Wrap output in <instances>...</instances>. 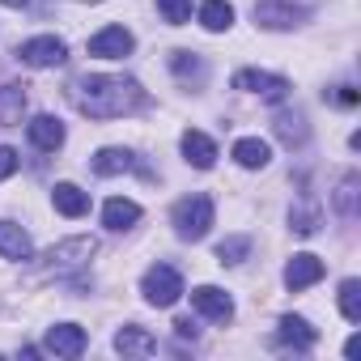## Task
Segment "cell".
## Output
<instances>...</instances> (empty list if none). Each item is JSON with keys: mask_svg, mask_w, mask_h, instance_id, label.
Listing matches in <instances>:
<instances>
[{"mask_svg": "<svg viewBox=\"0 0 361 361\" xmlns=\"http://www.w3.org/2000/svg\"><path fill=\"white\" fill-rule=\"evenodd\" d=\"M357 196H361V178L348 170L344 178H340V188H336V196H331V204H336V213L344 217V221H357Z\"/></svg>", "mask_w": 361, "mask_h": 361, "instance_id": "obj_25", "label": "cell"}, {"mask_svg": "<svg viewBox=\"0 0 361 361\" xmlns=\"http://www.w3.org/2000/svg\"><path fill=\"white\" fill-rule=\"evenodd\" d=\"M183 157H188L196 170H213V161H217V145H213V136L188 128V132H183Z\"/></svg>", "mask_w": 361, "mask_h": 361, "instance_id": "obj_16", "label": "cell"}, {"mask_svg": "<svg viewBox=\"0 0 361 361\" xmlns=\"http://www.w3.org/2000/svg\"><path fill=\"white\" fill-rule=\"evenodd\" d=\"M140 293H145L149 306L166 310V306H174L183 298V276H178V268H170V264H153L145 272V281H140Z\"/></svg>", "mask_w": 361, "mask_h": 361, "instance_id": "obj_5", "label": "cell"}, {"mask_svg": "<svg viewBox=\"0 0 361 361\" xmlns=\"http://www.w3.org/2000/svg\"><path fill=\"white\" fill-rule=\"evenodd\" d=\"M85 344H90L85 327H77V323H56V327H47V344H43V353H56V357H81Z\"/></svg>", "mask_w": 361, "mask_h": 361, "instance_id": "obj_9", "label": "cell"}, {"mask_svg": "<svg viewBox=\"0 0 361 361\" xmlns=\"http://www.w3.org/2000/svg\"><path fill=\"white\" fill-rule=\"evenodd\" d=\"M331 102H336V106H357V90H353V85H336V90H331Z\"/></svg>", "mask_w": 361, "mask_h": 361, "instance_id": "obj_31", "label": "cell"}, {"mask_svg": "<svg viewBox=\"0 0 361 361\" xmlns=\"http://www.w3.org/2000/svg\"><path fill=\"white\" fill-rule=\"evenodd\" d=\"M340 314H344L348 323H361V281H357V276L340 281Z\"/></svg>", "mask_w": 361, "mask_h": 361, "instance_id": "obj_27", "label": "cell"}, {"mask_svg": "<svg viewBox=\"0 0 361 361\" xmlns=\"http://www.w3.org/2000/svg\"><path fill=\"white\" fill-rule=\"evenodd\" d=\"M234 90L259 94L264 102H285V98H289V81L276 77V73H259V68H243V73H234Z\"/></svg>", "mask_w": 361, "mask_h": 361, "instance_id": "obj_7", "label": "cell"}, {"mask_svg": "<svg viewBox=\"0 0 361 361\" xmlns=\"http://www.w3.org/2000/svg\"><path fill=\"white\" fill-rule=\"evenodd\" d=\"M26 136H30V145H35V149L56 153V149L64 145V123H60L56 115H35V119L26 123Z\"/></svg>", "mask_w": 361, "mask_h": 361, "instance_id": "obj_13", "label": "cell"}, {"mask_svg": "<svg viewBox=\"0 0 361 361\" xmlns=\"http://www.w3.org/2000/svg\"><path fill=\"white\" fill-rule=\"evenodd\" d=\"M157 13L170 26H188L192 22V0H157Z\"/></svg>", "mask_w": 361, "mask_h": 361, "instance_id": "obj_29", "label": "cell"}, {"mask_svg": "<svg viewBox=\"0 0 361 361\" xmlns=\"http://www.w3.org/2000/svg\"><path fill=\"white\" fill-rule=\"evenodd\" d=\"M0 259H30V234L13 221H0Z\"/></svg>", "mask_w": 361, "mask_h": 361, "instance_id": "obj_24", "label": "cell"}, {"mask_svg": "<svg viewBox=\"0 0 361 361\" xmlns=\"http://www.w3.org/2000/svg\"><path fill=\"white\" fill-rule=\"evenodd\" d=\"M170 68H174L178 81L192 85V90H200V85L209 81V64H204V56H196V51H170Z\"/></svg>", "mask_w": 361, "mask_h": 361, "instance_id": "obj_14", "label": "cell"}, {"mask_svg": "<svg viewBox=\"0 0 361 361\" xmlns=\"http://www.w3.org/2000/svg\"><path fill=\"white\" fill-rule=\"evenodd\" d=\"M0 5H9V9H26L30 0H0Z\"/></svg>", "mask_w": 361, "mask_h": 361, "instance_id": "obj_34", "label": "cell"}, {"mask_svg": "<svg viewBox=\"0 0 361 361\" xmlns=\"http://www.w3.org/2000/svg\"><path fill=\"white\" fill-rule=\"evenodd\" d=\"M247 255H251V238H247V234H234V238L217 243V259H221V264H243Z\"/></svg>", "mask_w": 361, "mask_h": 361, "instance_id": "obj_28", "label": "cell"}, {"mask_svg": "<svg viewBox=\"0 0 361 361\" xmlns=\"http://www.w3.org/2000/svg\"><path fill=\"white\" fill-rule=\"evenodd\" d=\"M136 221H140V204H136V200H123V196L106 200V209H102V226H106V230L123 234V230H132Z\"/></svg>", "mask_w": 361, "mask_h": 361, "instance_id": "obj_17", "label": "cell"}, {"mask_svg": "<svg viewBox=\"0 0 361 361\" xmlns=\"http://www.w3.org/2000/svg\"><path fill=\"white\" fill-rule=\"evenodd\" d=\"M319 226H323V209H319L314 196H306V200H298V204L289 209V230H293V234L310 238V234H319Z\"/></svg>", "mask_w": 361, "mask_h": 361, "instance_id": "obj_18", "label": "cell"}, {"mask_svg": "<svg viewBox=\"0 0 361 361\" xmlns=\"http://www.w3.org/2000/svg\"><path fill=\"white\" fill-rule=\"evenodd\" d=\"M85 47H90V56H98V60H123V56H132L136 39H132L128 26H102Z\"/></svg>", "mask_w": 361, "mask_h": 361, "instance_id": "obj_8", "label": "cell"}, {"mask_svg": "<svg viewBox=\"0 0 361 361\" xmlns=\"http://www.w3.org/2000/svg\"><path fill=\"white\" fill-rule=\"evenodd\" d=\"M85 5H98V0H85Z\"/></svg>", "mask_w": 361, "mask_h": 361, "instance_id": "obj_35", "label": "cell"}, {"mask_svg": "<svg viewBox=\"0 0 361 361\" xmlns=\"http://www.w3.org/2000/svg\"><path fill=\"white\" fill-rule=\"evenodd\" d=\"M323 259L319 255H310V251H302V255H293L289 264H285V289H310V285H319L323 281Z\"/></svg>", "mask_w": 361, "mask_h": 361, "instance_id": "obj_10", "label": "cell"}, {"mask_svg": "<svg viewBox=\"0 0 361 361\" xmlns=\"http://www.w3.org/2000/svg\"><path fill=\"white\" fill-rule=\"evenodd\" d=\"M174 234L183 238V243H200L209 230H213V217H217V209H213V200L209 196H183L174 204Z\"/></svg>", "mask_w": 361, "mask_h": 361, "instance_id": "obj_3", "label": "cell"}, {"mask_svg": "<svg viewBox=\"0 0 361 361\" xmlns=\"http://www.w3.org/2000/svg\"><path fill=\"white\" fill-rule=\"evenodd\" d=\"M26 115V85L9 81V85H0V128H18Z\"/></svg>", "mask_w": 361, "mask_h": 361, "instance_id": "obj_19", "label": "cell"}, {"mask_svg": "<svg viewBox=\"0 0 361 361\" xmlns=\"http://www.w3.org/2000/svg\"><path fill=\"white\" fill-rule=\"evenodd\" d=\"M98 255V238H64V243H56V247H47L30 268H26V281H35V285H47V281H68L73 272H81L90 259Z\"/></svg>", "mask_w": 361, "mask_h": 361, "instance_id": "obj_2", "label": "cell"}, {"mask_svg": "<svg viewBox=\"0 0 361 361\" xmlns=\"http://www.w3.org/2000/svg\"><path fill=\"white\" fill-rule=\"evenodd\" d=\"M68 102L90 115V119H123V115H136L149 106V94L140 90L136 77H106V73H94V77H77L68 85Z\"/></svg>", "mask_w": 361, "mask_h": 361, "instance_id": "obj_1", "label": "cell"}, {"mask_svg": "<svg viewBox=\"0 0 361 361\" xmlns=\"http://www.w3.org/2000/svg\"><path fill=\"white\" fill-rule=\"evenodd\" d=\"M272 132H276L281 145H289V149H302V145L310 140V123H306L302 111H281V115L272 119Z\"/></svg>", "mask_w": 361, "mask_h": 361, "instance_id": "obj_15", "label": "cell"}, {"mask_svg": "<svg viewBox=\"0 0 361 361\" xmlns=\"http://www.w3.org/2000/svg\"><path fill=\"white\" fill-rule=\"evenodd\" d=\"M234 161H238L243 170H264V166L272 161V149H268V140H259V136H243V140L234 145Z\"/></svg>", "mask_w": 361, "mask_h": 361, "instance_id": "obj_21", "label": "cell"}, {"mask_svg": "<svg viewBox=\"0 0 361 361\" xmlns=\"http://www.w3.org/2000/svg\"><path fill=\"white\" fill-rule=\"evenodd\" d=\"M115 348H119L123 357H128V353H132V357H149V353H157V340H153L145 327L128 323V327H119V331H115Z\"/></svg>", "mask_w": 361, "mask_h": 361, "instance_id": "obj_20", "label": "cell"}, {"mask_svg": "<svg viewBox=\"0 0 361 361\" xmlns=\"http://www.w3.org/2000/svg\"><path fill=\"white\" fill-rule=\"evenodd\" d=\"M200 26L213 30V35L230 30L234 26V5H230V0H204V5H200Z\"/></svg>", "mask_w": 361, "mask_h": 361, "instance_id": "obj_26", "label": "cell"}, {"mask_svg": "<svg viewBox=\"0 0 361 361\" xmlns=\"http://www.w3.org/2000/svg\"><path fill=\"white\" fill-rule=\"evenodd\" d=\"M90 166H94V174H102V178L128 174V170H136V153H128V149H98Z\"/></svg>", "mask_w": 361, "mask_h": 361, "instance_id": "obj_22", "label": "cell"}, {"mask_svg": "<svg viewBox=\"0 0 361 361\" xmlns=\"http://www.w3.org/2000/svg\"><path fill=\"white\" fill-rule=\"evenodd\" d=\"M22 166V157H18V149H9V145H0V183H5V178L13 174Z\"/></svg>", "mask_w": 361, "mask_h": 361, "instance_id": "obj_30", "label": "cell"}, {"mask_svg": "<svg viewBox=\"0 0 361 361\" xmlns=\"http://www.w3.org/2000/svg\"><path fill=\"white\" fill-rule=\"evenodd\" d=\"M314 0H255V22L264 30H293L310 18Z\"/></svg>", "mask_w": 361, "mask_h": 361, "instance_id": "obj_4", "label": "cell"}, {"mask_svg": "<svg viewBox=\"0 0 361 361\" xmlns=\"http://www.w3.org/2000/svg\"><path fill=\"white\" fill-rule=\"evenodd\" d=\"M51 204H56V213H64V217H85V213H90V196H85L77 183H56Z\"/></svg>", "mask_w": 361, "mask_h": 361, "instance_id": "obj_23", "label": "cell"}, {"mask_svg": "<svg viewBox=\"0 0 361 361\" xmlns=\"http://www.w3.org/2000/svg\"><path fill=\"white\" fill-rule=\"evenodd\" d=\"M192 306H196L200 314H209L213 323H230V319H234V298H230L226 289H217V285L192 289Z\"/></svg>", "mask_w": 361, "mask_h": 361, "instance_id": "obj_11", "label": "cell"}, {"mask_svg": "<svg viewBox=\"0 0 361 361\" xmlns=\"http://www.w3.org/2000/svg\"><path fill=\"white\" fill-rule=\"evenodd\" d=\"M344 353H348V357H357V353H361V336H353V340L344 344Z\"/></svg>", "mask_w": 361, "mask_h": 361, "instance_id": "obj_33", "label": "cell"}, {"mask_svg": "<svg viewBox=\"0 0 361 361\" xmlns=\"http://www.w3.org/2000/svg\"><path fill=\"white\" fill-rule=\"evenodd\" d=\"M276 340H281L285 348H293V353H310V348L319 344V331H314L302 314H285L281 327H276Z\"/></svg>", "mask_w": 361, "mask_h": 361, "instance_id": "obj_12", "label": "cell"}, {"mask_svg": "<svg viewBox=\"0 0 361 361\" xmlns=\"http://www.w3.org/2000/svg\"><path fill=\"white\" fill-rule=\"evenodd\" d=\"M174 336H178V340H196V336H200V327H196L192 319H174Z\"/></svg>", "mask_w": 361, "mask_h": 361, "instance_id": "obj_32", "label": "cell"}, {"mask_svg": "<svg viewBox=\"0 0 361 361\" xmlns=\"http://www.w3.org/2000/svg\"><path fill=\"white\" fill-rule=\"evenodd\" d=\"M13 56H18L22 64H30V68H56V64L68 60V43L56 39V35H39V39H26Z\"/></svg>", "mask_w": 361, "mask_h": 361, "instance_id": "obj_6", "label": "cell"}]
</instances>
